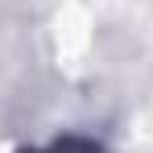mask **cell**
I'll use <instances>...</instances> for the list:
<instances>
[{
  "label": "cell",
  "instance_id": "cell-1",
  "mask_svg": "<svg viewBox=\"0 0 153 153\" xmlns=\"http://www.w3.org/2000/svg\"><path fill=\"white\" fill-rule=\"evenodd\" d=\"M50 153H100V145H91V141H83V137H66V141H58Z\"/></svg>",
  "mask_w": 153,
  "mask_h": 153
}]
</instances>
